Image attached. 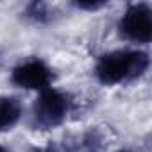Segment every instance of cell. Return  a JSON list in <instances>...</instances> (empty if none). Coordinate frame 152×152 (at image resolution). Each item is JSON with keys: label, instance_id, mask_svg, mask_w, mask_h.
Returning <instances> with one entry per match:
<instances>
[{"label": "cell", "instance_id": "obj_3", "mask_svg": "<svg viewBox=\"0 0 152 152\" xmlns=\"http://www.w3.org/2000/svg\"><path fill=\"white\" fill-rule=\"evenodd\" d=\"M118 32L132 43H148L152 38V7L147 2L127 6L118 20Z\"/></svg>", "mask_w": 152, "mask_h": 152}, {"label": "cell", "instance_id": "obj_9", "mask_svg": "<svg viewBox=\"0 0 152 152\" xmlns=\"http://www.w3.org/2000/svg\"><path fill=\"white\" fill-rule=\"evenodd\" d=\"M31 152H66V148L61 145H56V143H48L45 147H34Z\"/></svg>", "mask_w": 152, "mask_h": 152}, {"label": "cell", "instance_id": "obj_2", "mask_svg": "<svg viewBox=\"0 0 152 152\" xmlns=\"http://www.w3.org/2000/svg\"><path fill=\"white\" fill-rule=\"evenodd\" d=\"M73 99L70 93L57 88H47L39 91L31 113V125L34 131H50L59 127L70 115Z\"/></svg>", "mask_w": 152, "mask_h": 152}, {"label": "cell", "instance_id": "obj_11", "mask_svg": "<svg viewBox=\"0 0 152 152\" xmlns=\"http://www.w3.org/2000/svg\"><path fill=\"white\" fill-rule=\"evenodd\" d=\"M115 152H129V150H115Z\"/></svg>", "mask_w": 152, "mask_h": 152}, {"label": "cell", "instance_id": "obj_4", "mask_svg": "<svg viewBox=\"0 0 152 152\" xmlns=\"http://www.w3.org/2000/svg\"><path fill=\"white\" fill-rule=\"evenodd\" d=\"M11 81L15 86L23 90H36L43 91L47 88H52L54 83V70L38 57L25 59L18 63L11 72Z\"/></svg>", "mask_w": 152, "mask_h": 152}, {"label": "cell", "instance_id": "obj_1", "mask_svg": "<svg viewBox=\"0 0 152 152\" xmlns=\"http://www.w3.org/2000/svg\"><path fill=\"white\" fill-rule=\"evenodd\" d=\"M148 66L150 57L147 52L138 48H118L99 57L95 64V75L99 83L106 86H116L143 77Z\"/></svg>", "mask_w": 152, "mask_h": 152}, {"label": "cell", "instance_id": "obj_5", "mask_svg": "<svg viewBox=\"0 0 152 152\" xmlns=\"http://www.w3.org/2000/svg\"><path fill=\"white\" fill-rule=\"evenodd\" d=\"M23 107L16 97H0V134L11 131L22 118Z\"/></svg>", "mask_w": 152, "mask_h": 152}, {"label": "cell", "instance_id": "obj_7", "mask_svg": "<svg viewBox=\"0 0 152 152\" xmlns=\"http://www.w3.org/2000/svg\"><path fill=\"white\" fill-rule=\"evenodd\" d=\"M83 147L86 148V152H99V148L102 147V138L97 131H91L84 136L83 140Z\"/></svg>", "mask_w": 152, "mask_h": 152}, {"label": "cell", "instance_id": "obj_6", "mask_svg": "<svg viewBox=\"0 0 152 152\" xmlns=\"http://www.w3.org/2000/svg\"><path fill=\"white\" fill-rule=\"evenodd\" d=\"M54 7L45 2H31L23 9V16L32 23H50L54 20Z\"/></svg>", "mask_w": 152, "mask_h": 152}, {"label": "cell", "instance_id": "obj_8", "mask_svg": "<svg viewBox=\"0 0 152 152\" xmlns=\"http://www.w3.org/2000/svg\"><path fill=\"white\" fill-rule=\"evenodd\" d=\"M73 6L77 9H83V11H99L102 7H106L107 2H95V0H91V2H75Z\"/></svg>", "mask_w": 152, "mask_h": 152}, {"label": "cell", "instance_id": "obj_10", "mask_svg": "<svg viewBox=\"0 0 152 152\" xmlns=\"http://www.w3.org/2000/svg\"><path fill=\"white\" fill-rule=\"evenodd\" d=\"M0 152H7V148H6V147H2V145H0Z\"/></svg>", "mask_w": 152, "mask_h": 152}]
</instances>
